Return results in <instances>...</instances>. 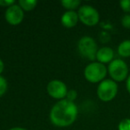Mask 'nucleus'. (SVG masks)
<instances>
[{
    "label": "nucleus",
    "instance_id": "obj_1",
    "mask_svg": "<svg viewBox=\"0 0 130 130\" xmlns=\"http://www.w3.org/2000/svg\"><path fill=\"white\" fill-rule=\"evenodd\" d=\"M78 112V107L74 102H71L67 99L60 100L51 110L50 120L56 126H68L76 120Z\"/></svg>",
    "mask_w": 130,
    "mask_h": 130
},
{
    "label": "nucleus",
    "instance_id": "obj_2",
    "mask_svg": "<svg viewBox=\"0 0 130 130\" xmlns=\"http://www.w3.org/2000/svg\"><path fill=\"white\" fill-rule=\"evenodd\" d=\"M108 69L105 65L100 62H91L85 68L84 75L87 81L91 83H98L104 80Z\"/></svg>",
    "mask_w": 130,
    "mask_h": 130
},
{
    "label": "nucleus",
    "instance_id": "obj_3",
    "mask_svg": "<svg viewBox=\"0 0 130 130\" xmlns=\"http://www.w3.org/2000/svg\"><path fill=\"white\" fill-rule=\"evenodd\" d=\"M78 49L80 55L90 61H94L96 59L97 54V45L94 38L91 37L85 36L79 39L78 43Z\"/></svg>",
    "mask_w": 130,
    "mask_h": 130
},
{
    "label": "nucleus",
    "instance_id": "obj_4",
    "mask_svg": "<svg viewBox=\"0 0 130 130\" xmlns=\"http://www.w3.org/2000/svg\"><path fill=\"white\" fill-rule=\"evenodd\" d=\"M108 72L112 80L115 82H121L127 78L128 67L123 60L115 59L109 64Z\"/></svg>",
    "mask_w": 130,
    "mask_h": 130
},
{
    "label": "nucleus",
    "instance_id": "obj_5",
    "mask_svg": "<svg viewBox=\"0 0 130 130\" xmlns=\"http://www.w3.org/2000/svg\"><path fill=\"white\" fill-rule=\"evenodd\" d=\"M118 93V85L112 79H104L97 87V95L103 102H110L115 98Z\"/></svg>",
    "mask_w": 130,
    "mask_h": 130
},
{
    "label": "nucleus",
    "instance_id": "obj_6",
    "mask_svg": "<svg viewBox=\"0 0 130 130\" xmlns=\"http://www.w3.org/2000/svg\"><path fill=\"white\" fill-rule=\"evenodd\" d=\"M78 20L87 26H94L99 22L100 15L94 7L88 5L82 6L78 8Z\"/></svg>",
    "mask_w": 130,
    "mask_h": 130
},
{
    "label": "nucleus",
    "instance_id": "obj_7",
    "mask_svg": "<svg viewBox=\"0 0 130 130\" xmlns=\"http://www.w3.org/2000/svg\"><path fill=\"white\" fill-rule=\"evenodd\" d=\"M46 90L51 97L58 100H63L67 95V87L61 80H52L48 83Z\"/></svg>",
    "mask_w": 130,
    "mask_h": 130
},
{
    "label": "nucleus",
    "instance_id": "obj_8",
    "mask_svg": "<svg viewBox=\"0 0 130 130\" xmlns=\"http://www.w3.org/2000/svg\"><path fill=\"white\" fill-rule=\"evenodd\" d=\"M5 17H6V22L9 24H11V25H18L23 20V10L20 7V6L14 4L6 9Z\"/></svg>",
    "mask_w": 130,
    "mask_h": 130
},
{
    "label": "nucleus",
    "instance_id": "obj_9",
    "mask_svg": "<svg viewBox=\"0 0 130 130\" xmlns=\"http://www.w3.org/2000/svg\"><path fill=\"white\" fill-rule=\"evenodd\" d=\"M114 57V52L110 47L104 46L100 48L97 51V54H96V59H97L98 62L100 63H109L113 61Z\"/></svg>",
    "mask_w": 130,
    "mask_h": 130
},
{
    "label": "nucleus",
    "instance_id": "obj_10",
    "mask_svg": "<svg viewBox=\"0 0 130 130\" xmlns=\"http://www.w3.org/2000/svg\"><path fill=\"white\" fill-rule=\"evenodd\" d=\"M78 21V13L74 11H67L62 14L61 18V22L64 27L73 28L77 25Z\"/></svg>",
    "mask_w": 130,
    "mask_h": 130
},
{
    "label": "nucleus",
    "instance_id": "obj_11",
    "mask_svg": "<svg viewBox=\"0 0 130 130\" xmlns=\"http://www.w3.org/2000/svg\"><path fill=\"white\" fill-rule=\"evenodd\" d=\"M118 54L121 57H130V40H124L118 46Z\"/></svg>",
    "mask_w": 130,
    "mask_h": 130
},
{
    "label": "nucleus",
    "instance_id": "obj_12",
    "mask_svg": "<svg viewBox=\"0 0 130 130\" xmlns=\"http://www.w3.org/2000/svg\"><path fill=\"white\" fill-rule=\"evenodd\" d=\"M37 0H20L19 6L24 11H31L37 6Z\"/></svg>",
    "mask_w": 130,
    "mask_h": 130
},
{
    "label": "nucleus",
    "instance_id": "obj_13",
    "mask_svg": "<svg viewBox=\"0 0 130 130\" xmlns=\"http://www.w3.org/2000/svg\"><path fill=\"white\" fill-rule=\"evenodd\" d=\"M80 3L79 0H62L61 4L64 8L69 9V11H73L80 6Z\"/></svg>",
    "mask_w": 130,
    "mask_h": 130
},
{
    "label": "nucleus",
    "instance_id": "obj_14",
    "mask_svg": "<svg viewBox=\"0 0 130 130\" xmlns=\"http://www.w3.org/2000/svg\"><path fill=\"white\" fill-rule=\"evenodd\" d=\"M7 90V82L4 77L0 76V97L4 95Z\"/></svg>",
    "mask_w": 130,
    "mask_h": 130
},
{
    "label": "nucleus",
    "instance_id": "obj_15",
    "mask_svg": "<svg viewBox=\"0 0 130 130\" xmlns=\"http://www.w3.org/2000/svg\"><path fill=\"white\" fill-rule=\"evenodd\" d=\"M119 130H130V119H124L119 123Z\"/></svg>",
    "mask_w": 130,
    "mask_h": 130
},
{
    "label": "nucleus",
    "instance_id": "obj_16",
    "mask_svg": "<svg viewBox=\"0 0 130 130\" xmlns=\"http://www.w3.org/2000/svg\"><path fill=\"white\" fill-rule=\"evenodd\" d=\"M119 5L123 11L126 13H130V0H121Z\"/></svg>",
    "mask_w": 130,
    "mask_h": 130
},
{
    "label": "nucleus",
    "instance_id": "obj_17",
    "mask_svg": "<svg viewBox=\"0 0 130 130\" xmlns=\"http://www.w3.org/2000/svg\"><path fill=\"white\" fill-rule=\"evenodd\" d=\"M121 24L126 29H130V14H126L122 17Z\"/></svg>",
    "mask_w": 130,
    "mask_h": 130
},
{
    "label": "nucleus",
    "instance_id": "obj_18",
    "mask_svg": "<svg viewBox=\"0 0 130 130\" xmlns=\"http://www.w3.org/2000/svg\"><path fill=\"white\" fill-rule=\"evenodd\" d=\"M77 96H78L77 91L74 90V89H71V90L68 91L67 95H66V99L69 100V101H71V102H73L77 98Z\"/></svg>",
    "mask_w": 130,
    "mask_h": 130
},
{
    "label": "nucleus",
    "instance_id": "obj_19",
    "mask_svg": "<svg viewBox=\"0 0 130 130\" xmlns=\"http://www.w3.org/2000/svg\"><path fill=\"white\" fill-rule=\"evenodd\" d=\"M14 5V0H0V6L4 7H10Z\"/></svg>",
    "mask_w": 130,
    "mask_h": 130
},
{
    "label": "nucleus",
    "instance_id": "obj_20",
    "mask_svg": "<svg viewBox=\"0 0 130 130\" xmlns=\"http://www.w3.org/2000/svg\"><path fill=\"white\" fill-rule=\"evenodd\" d=\"M126 90H127V92L129 93L130 94V75L127 77V78H126Z\"/></svg>",
    "mask_w": 130,
    "mask_h": 130
},
{
    "label": "nucleus",
    "instance_id": "obj_21",
    "mask_svg": "<svg viewBox=\"0 0 130 130\" xmlns=\"http://www.w3.org/2000/svg\"><path fill=\"white\" fill-rule=\"evenodd\" d=\"M4 68H5V65H4V62H3V61L1 59H0V74L3 72V71H4Z\"/></svg>",
    "mask_w": 130,
    "mask_h": 130
},
{
    "label": "nucleus",
    "instance_id": "obj_22",
    "mask_svg": "<svg viewBox=\"0 0 130 130\" xmlns=\"http://www.w3.org/2000/svg\"><path fill=\"white\" fill-rule=\"evenodd\" d=\"M10 130H28V129L23 128V127H13V128H11Z\"/></svg>",
    "mask_w": 130,
    "mask_h": 130
}]
</instances>
